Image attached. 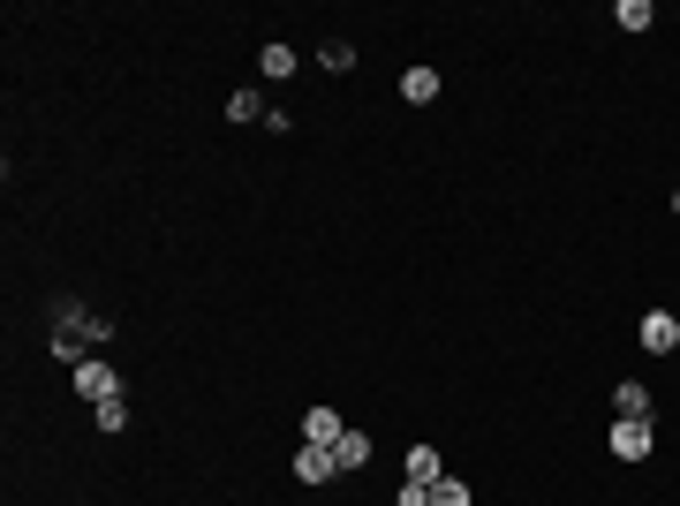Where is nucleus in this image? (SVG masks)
I'll return each mask as SVG.
<instances>
[{"label":"nucleus","mask_w":680,"mask_h":506,"mask_svg":"<svg viewBox=\"0 0 680 506\" xmlns=\"http://www.w3.org/2000/svg\"><path fill=\"white\" fill-rule=\"evenodd\" d=\"M53 355H61V363H84V340H76L68 326H61V333H53Z\"/></svg>","instance_id":"obj_17"},{"label":"nucleus","mask_w":680,"mask_h":506,"mask_svg":"<svg viewBox=\"0 0 680 506\" xmlns=\"http://www.w3.org/2000/svg\"><path fill=\"white\" fill-rule=\"evenodd\" d=\"M393 506H431V484H408V477H401V492H393Z\"/></svg>","instance_id":"obj_18"},{"label":"nucleus","mask_w":680,"mask_h":506,"mask_svg":"<svg viewBox=\"0 0 680 506\" xmlns=\"http://www.w3.org/2000/svg\"><path fill=\"white\" fill-rule=\"evenodd\" d=\"M91 416H99V431H122V423H129V401H122V393H114V401H99V408H91Z\"/></svg>","instance_id":"obj_15"},{"label":"nucleus","mask_w":680,"mask_h":506,"mask_svg":"<svg viewBox=\"0 0 680 506\" xmlns=\"http://www.w3.org/2000/svg\"><path fill=\"white\" fill-rule=\"evenodd\" d=\"M673 212H680V189H673Z\"/></svg>","instance_id":"obj_19"},{"label":"nucleus","mask_w":680,"mask_h":506,"mask_svg":"<svg viewBox=\"0 0 680 506\" xmlns=\"http://www.w3.org/2000/svg\"><path fill=\"white\" fill-rule=\"evenodd\" d=\"M431 506H477V492H469L462 477H439V484H431Z\"/></svg>","instance_id":"obj_12"},{"label":"nucleus","mask_w":680,"mask_h":506,"mask_svg":"<svg viewBox=\"0 0 680 506\" xmlns=\"http://www.w3.org/2000/svg\"><path fill=\"white\" fill-rule=\"evenodd\" d=\"M340 469H363V461H370V439H363V431H340Z\"/></svg>","instance_id":"obj_14"},{"label":"nucleus","mask_w":680,"mask_h":506,"mask_svg":"<svg viewBox=\"0 0 680 506\" xmlns=\"http://www.w3.org/2000/svg\"><path fill=\"white\" fill-rule=\"evenodd\" d=\"M613 416H635V423H651V416H658L651 385H643V378H620V385H613Z\"/></svg>","instance_id":"obj_4"},{"label":"nucleus","mask_w":680,"mask_h":506,"mask_svg":"<svg viewBox=\"0 0 680 506\" xmlns=\"http://www.w3.org/2000/svg\"><path fill=\"white\" fill-rule=\"evenodd\" d=\"M318 61H326V68H355V46H348V38H326Z\"/></svg>","instance_id":"obj_16"},{"label":"nucleus","mask_w":680,"mask_h":506,"mask_svg":"<svg viewBox=\"0 0 680 506\" xmlns=\"http://www.w3.org/2000/svg\"><path fill=\"white\" fill-rule=\"evenodd\" d=\"M401 477H408V484H439V477H446V469H439V446H408Z\"/></svg>","instance_id":"obj_8"},{"label":"nucleus","mask_w":680,"mask_h":506,"mask_svg":"<svg viewBox=\"0 0 680 506\" xmlns=\"http://www.w3.org/2000/svg\"><path fill=\"white\" fill-rule=\"evenodd\" d=\"M68 333L84 340V347H99V340H114V326H106L99 311H68Z\"/></svg>","instance_id":"obj_9"},{"label":"nucleus","mask_w":680,"mask_h":506,"mask_svg":"<svg viewBox=\"0 0 680 506\" xmlns=\"http://www.w3.org/2000/svg\"><path fill=\"white\" fill-rule=\"evenodd\" d=\"M295 477H303V484H333L340 454H333V446H303V454H295Z\"/></svg>","instance_id":"obj_5"},{"label":"nucleus","mask_w":680,"mask_h":506,"mask_svg":"<svg viewBox=\"0 0 680 506\" xmlns=\"http://www.w3.org/2000/svg\"><path fill=\"white\" fill-rule=\"evenodd\" d=\"M340 431H348V423H340V408H326V401L303 416V446H340Z\"/></svg>","instance_id":"obj_6"},{"label":"nucleus","mask_w":680,"mask_h":506,"mask_svg":"<svg viewBox=\"0 0 680 506\" xmlns=\"http://www.w3.org/2000/svg\"><path fill=\"white\" fill-rule=\"evenodd\" d=\"M257 114H265V91H250V84H242V91L227 99V122H257Z\"/></svg>","instance_id":"obj_13"},{"label":"nucleus","mask_w":680,"mask_h":506,"mask_svg":"<svg viewBox=\"0 0 680 506\" xmlns=\"http://www.w3.org/2000/svg\"><path fill=\"white\" fill-rule=\"evenodd\" d=\"M613 23H620V30H651V23H658V8H651V0H620V8H613Z\"/></svg>","instance_id":"obj_10"},{"label":"nucleus","mask_w":680,"mask_h":506,"mask_svg":"<svg viewBox=\"0 0 680 506\" xmlns=\"http://www.w3.org/2000/svg\"><path fill=\"white\" fill-rule=\"evenodd\" d=\"M620 461H651V446H658V431L651 423H635V416H613V439H605Z\"/></svg>","instance_id":"obj_1"},{"label":"nucleus","mask_w":680,"mask_h":506,"mask_svg":"<svg viewBox=\"0 0 680 506\" xmlns=\"http://www.w3.org/2000/svg\"><path fill=\"white\" fill-rule=\"evenodd\" d=\"M76 393H84L91 408H99V401H114V393H122V378H114V363H99V355H84V363H76Z\"/></svg>","instance_id":"obj_2"},{"label":"nucleus","mask_w":680,"mask_h":506,"mask_svg":"<svg viewBox=\"0 0 680 506\" xmlns=\"http://www.w3.org/2000/svg\"><path fill=\"white\" fill-rule=\"evenodd\" d=\"M401 99H408V106H431V99H439V68H424V61H416V68L401 76Z\"/></svg>","instance_id":"obj_7"},{"label":"nucleus","mask_w":680,"mask_h":506,"mask_svg":"<svg viewBox=\"0 0 680 506\" xmlns=\"http://www.w3.org/2000/svg\"><path fill=\"white\" fill-rule=\"evenodd\" d=\"M635 340H643V355H673V347H680V318H673V311H643Z\"/></svg>","instance_id":"obj_3"},{"label":"nucleus","mask_w":680,"mask_h":506,"mask_svg":"<svg viewBox=\"0 0 680 506\" xmlns=\"http://www.w3.org/2000/svg\"><path fill=\"white\" fill-rule=\"evenodd\" d=\"M257 68H265L273 84H280V76H295V46H280V38H273V46L257 53Z\"/></svg>","instance_id":"obj_11"}]
</instances>
